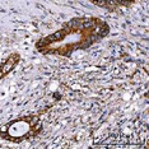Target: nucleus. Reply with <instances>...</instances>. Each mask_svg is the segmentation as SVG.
Here are the masks:
<instances>
[{"instance_id":"nucleus-1","label":"nucleus","mask_w":149,"mask_h":149,"mask_svg":"<svg viewBox=\"0 0 149 149\" xmlns=\"http://www.w3.org/2000/svg\"><path fill=\"white\" fill-rule=\"evenodd\" d=\"M110 33L107 22L96 17H75L63 23L56 32L40 38L36 50L42 55L69 57L78 50H87Z\"/></svg>"},{"instance_id":"nucleus-2","label":"nucleus","mask_w":149,"mask_h":149,"mask_svg":"<svg viewBox=\"0 0 149 149\" xmlns=\"http://www.w3.org/2000/svg\"><path fill=\"white\" fill-rule=\"evenodd\" d=\"M42 130V121L36 115L17 117L0 126V136L12 143L35 139Z\"/></svg>"},{"instance_id":"nucleus-3","label":"nucleus","mask_w":149,"mask_h":149,"mask_svg":"<svg viewBox=\"0 0 149 149\" xmlns=\"http://www.w3.org/2000/svg\"><path fill=\"white\" fill-rule=\"evenodd\" d=\"M92 4L108 10H116L118 8H129L140 0H88Z\"/></svg>"},{"instance_id":"nucleus-4","label":"nucleus","mask_w":149,"mask_h":149,"mask_svg":"<svg viewBox=\"0 0 149 149\" xmlns=\"http://www.w3.org/2000/svg\"><path fill=\"white\" fill-rule=\"evenodd\" d=\"M19 61H21V55L18 52H12L10 55H8V57L0 64V80L4 79L8 74H10L19 64Z\"/></svg>"}]
</instances>
